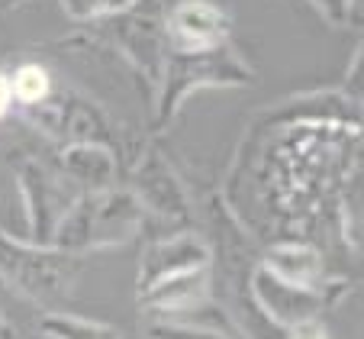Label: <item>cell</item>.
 Here are the masks:
<instances>
[{"mask_svg":"<svg viewBox=\"0 0 364 339\" xmlns=\"http://www.w3.org/2000/svg\"><path fill=\"white\" fill-rule=\"evenodd\" d=\"M248 301L268 323L290 326L309 317H323L338 298H342L345 284L329 281L326 288H300V284H287L277 275H271L264 265L248 268Z\"/></svg>","mask_w":364,"mask_h":339,"instance_id":"52a82bcc","label":"cell"},{"mask_svg":"<svg viewBox=\"0 0 364 339\" xmlns=\"http://www.w3.org/2000/svg\"><path fill=\"white\" fill-rule=\"evenodd\" d=\"M0 339H16V326L4 307H0Z\"/></svg>","mask_w":364,"mask_h":339,"instance_id":"44dd1931","label":"cell"},{"mask_svg":"<svg viewBox=\"0 0 364 339\" xmlns=\"http://www.w3.org/2000/svg\"><path fill=\"white\" fill-rule=\"evenodd\" d=\"M210 284H213V271L193 268L184 275L165 278V281L151 284V288L139 291V307L151 313V320H184L193 313L210 307Z\"/></svg>","mask_w":364,"mask_h":339,"instance_id":"8fae6325","label":"cell"},{"mask_svg":"<svg viewBox=\"0 0 364 339\" xmlns=\"http://www.w3.org/2000/svg\"><path fill=\"white\" fill-rule=\"evenodd\" d=\"M145 220L149 217L139 207V201L119 184L107 191H84L65 214L52 246L77 256H87L94 249H113L139 236Z\"/></svg>","mask_w":364,"mask_h":339,"instance_id":"7a4b0ae2","label":"cell"},{"mask_svg":"<svg viewBox=\"0 0 364 339\" xmlns=\"http://www.w3.org/2000/svg\"><path fill=\"white\" fill-rule=\"evenodd\" d=\"M94 39L107 42L155 88L168 58L165 7L161 0H132L126 10L97 20Z\"/></svg>","mask_w":364,"mask_h":339,"instance_id":"277c9868","label":"cell"},{"mask_svg":"<svg viewBox=\"0 0 364 339\" xmlns=\"http://www.w3.org/2000/svg\"><path fill=\"white\" fill-rule=\"evenodd\" d=\"M126 191L139 201L145 217H155V220L171 223V226H178V229H191V220H193L191 194H187L184 181L178 178L174 165L159 149H149V152L132 165L129 187H126Z\"/></svg>","mask_w":364,"mask_h":339,"instance_id":"ba28073f","label":"cell"},{"mask_svg":"<svg viewBox=\"0 0 364 339\" xmlns=\"http://www.w3.org/2000/svg\"><path fill=\"white\" fill-rule=\"evenodd\" d=\"M23 120L46 139L58 145L68 142H100L117 152V130L100 104H94L87 94H81L71 84H52L46 100L33 107H23Z\"/></svg>","mask_w":364,"mask_h":339,"instance_id":"5b68a950","label":"cell"},{"mask_svg":"<svg viewBox=\"0 0 364 339\" xmlns=\"http://www.w3.org/2000/svg\"><path fill=\"white\" fill-rule=\"evenodd\" d=\"M55 168L77 191H107L119 184L117 152L100 142H68L58 145Z\"/></svg>","mask_w":364,"mask_h":339,"instance_id":"7c38bea8","label":"cell"},{"mask_svg":"<svg viewBox=\"0 0 364 339\" xmlns=\"http://www.w3.org/2000/svg\"><path fill=\"white\" fill-rule=\"evenodd\" d=\"M281 339H329V330L319 317H309V320H300V323H290L284 326Z\"/></svg>","mask_w":364,"mask_h":339,"instance_id":"d6986e66","label":"cell"},{"mask_svg":"<svg viewBox=\"0 0 364 339\" xmlns=\"http://www.w3.org/2000/svg\"><path fill=\"white\" fill-rule=\"evenodd\" d=\"M7 78H10V88H14V104L20 107V110L23 107L39 104V100H46L48 90H52V84H55L52 71H48L46 65H39V62L16 65Z\"/></svg>","mask_w":364,"mask_h":339,"instance_id":"9a60e30c","label":"cell"},{"mask_svg":"<svg viewBox=\"0 0 364 339\" xmlns=\"http://www.w3.org/2000/svg\"><path fill=\"white\" fill-rule=\"evenodd\" d=\"M229 29H232L229 14L210 0H181L171 10H165L168 52L220 46V42H229Z\"/></svg>","mask_w":364,"mask_h":339,"instance_id":"30bf717a","label":"cell"},{"mask_svg":"<svg viewBox=\"0 0 364 339\" xmlns=\"http://www.w3.org/2000/svg\"><path fill=\"white\" fill-rule=\"evenodd\" d=\"M4 4H16V0H0V7H4Z\"/></svg>","mask_w":364,"mask_h":339,"instance_id":"7402d4cb","label":"cell"},{"mask_svg":"<svg viewBox=\"0 0 364 339\" xmlns=\"http://www.w3.org/2000/svg\"><path fill=\"white\" fill-rule=\"evenodd\" d=\"M84 268V256L58 246H36L0 226V278L39 307H58Z\"/></svg>","mask_w":364,"mask_h":339,"instance_id":"3957f363","label":"cell"},{"mask_svg":"<svg viewBox=\"0 0 364 339\" xmlns=\"http://www.w3.org/2000/svg\"><path fill=\"white\" fill-rule=\"evenodd\" d=\"M149 339H232L216 326H193L187 320H151Z\"/></svg>","mask_w":364,"mask_h":339,"instance_id":"2e32d148","label":"cell"},{"mask_svg":"<svg viewBox=\"0 0 364 339\" xmlns=\"http://www.w3.org/2000/svg\"><path fill=\"white\" fill-rule=\"evenodd\" d=\"M313 7L319 10L323 20H329L332 26H348L351 20H358L355 10H358V0H309Z\"/></svg>","mask_w":364,"mask_h":339,"instance_id":"ac0fdd59","label":"cell"},{"mask_svg":"<svg viewBox=\"0 0 364 339\" xmlns=\"http://www.w3.org/2000/svg\"><path fill=\"white\" fill-rule=\"evenodd\" d=\"M213 262V249L210 242L200 239L193 229H174L171 236H161V239H151L142 252V262H139V281L136 291H145L151 284L165 281V278L184 275L193 268H206Z\"/></svg>","mask_w":364,"mask_h":339,"instance_id":"9c48e42d","label":"cell"},{"mask_svg":"<svg viewBox=\"0 0 364 339\" xmlns=\"http://www.w3.org/2000/svg\"><path fill=\"white\" fill-rule=\"evenodd\" d=\"M14 88H10V78H7V71H0V120L7 117L10 110H14Z\"/></svg>","mask_w":364,"mask_h":339,"instance_id":"ffe728a7","label":"cell"},{"mask_svg":"<svg viewBox=\"0 0 364 339\" xmlns=\"http://www.w3.org/2000/svg\"><path fill=\"white\" fill-rule=\"evenodd\" d=\"M255 81L252 65L245 62L239 48L229 42L210 48H191V52H168L161 78L155 84V120L151 130L159 132L178 117L193 90L203 88H245Z\"/></svg>","mask_w":364,"mask_h":339,"instance_id":"6da1fadb","label":"cell"},{"mask_svg":"<svg viewBox=\"0 0 364 339\" xmlns=\"http://www.w3.org/2000/svg\"><path fill=\"white\" fill-rule=\"evenodd\" d=\"M14 174L16 184H20L23 204H26V239L36 242V246H52L65 214L84 191H77L55 165H46L42 159H33V155H16Z\"/></svg>","mask_w":364,"mask_h":339,"instance_id":"8992f818","label":"cell"},{"mask_svg":"<svg viewBox=\"0 0 364 339\" xmlns=\"http://www.w3.org/2000/svg\"><path fill=\"white\" fill-rule=\"evenodd\" d=\"M262 265L277 275L287 284H300V288H326L332 278H326V262L319 249L306 246V242H281L264 252Z\"/></svg>","mask_w":364,"mask_h":339,"instance_id":"4fadbf2b","label":"cell"},{"mask_svg":"<svg viewBox=\"0 0 364 339\" xmlns=\"http://www.w3.org/2000/svg\"><path fill=\"white\" fill-rule=\"evenodd\" d=\"M62 10L77 23H97L103 16H113L119 10H126L132 0H58Z\"/></svg>","mask_w":364,"mask_h":339,"instance_id":"e0dca14e","label":"cell"},{"mask_svg":"<svg viewBox=\"0 0 364 339\" xmlns=\"http://www.w3.org/2000/svg\"><path fill=\"white\" fill-rule=\"evenodd\" d=\"M39 333L46 339H126L123 330L103 320H87V317H71V313H46L39 320Z\"/></svg>","mask_w":364,"mask_h":339,"instance_id":"5bb4252c","label":"cell"}]
</instances>
